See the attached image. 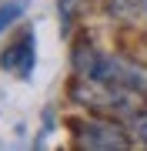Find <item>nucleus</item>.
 Segmentation results:
<instances>
[{"mask_svg": "<svg viewBox=\"0 0 147 151\" xmlns=\"http://www.w3.org/2000/svg\"><path fill=\"white\" fill-rule=\"evenodd\" d=\"M77 67H80V77L117 84V87H127V91H147V67L134 64V60L97 54V50L87 47L84 54H77Z\"/></svg>", "mask_w": 147, "mask_h": 151, "instance_id": "nucleus-1", "label": "nucleus"}, {"mask_svg": "<svg viewBox=\"0 0 147 151\" xmlns=\"http://www.w3.org/2000/svg\"><path fill=\"white\" fill-rule=\"evenodd\" d=\"M74 97L90 108H100L107 114H134L137 111V97L141 91H127V87H117V84H104V81H94V77H80L74 87Z\"/></svg>", "mask_w": 147, "mask_h": 151, "instance_id": "nucleus-2", "label": "nucleus"}, {"mask_svg": "<svg viewBox=\"0 0 147 151\" xmlns=\"http://www.w3.org/2000/svg\"><path fill=\"white\" fill-rule=\"evenodd\" d=\"M80 145L84 148H94V151H114V148H127L131 141L127 134L110 121H87L80 131Z\"/></svg>", "mask_w": 147, "mask_h": 151, "instance_id": "nucleus-3", "label": "nucleus"}, {"mask_svg": "<svg viewBox=\"0 0 147 151\" xmlns=\"http://www.w3.org/2000/svg\"><path fill=\"white\" fill-rule=\"evenodd\" d=\"M37 40H33V30H23L20 37H17V44H10V47L4 50V57H0V67L4 70H17L20 77H30L33 64H37Z\"/></svg>", "mask_w": 147, "mask_h": 151, "instance_id": "nucleus-4", "label": "nucleus"}, {"mask_svg": "<svg viewBox=\"0 0 147 151\" xmlns=\"http://www.w3.org/2000/svg\"><path fill=\"white\" fill-rule=\"evenodd\" d=\"M23 10H27V4H23V0H10V4H0V34L10 27V24H13V20H17V17H20Z\"/></svg>", "mask_w": 147, "mask_h": 151, "instance_id": "nucleus-5", "label": "nucleus"}, {"mask_svg": "<svg viewBox=\"0 0 147 151\" xmlns=\"http://www.w3.org/2000/svg\"><path fill=\"white\" fill-rule=\"evenodd\" d=\"M137 131H141V141H144V145H147V118L141 121V128H137Z\"/></svg>", "mask_w": 147, "mask_h": 151, "instance_id": "nucleus-6", "label": "nucleus"}, {"mask_svg": "<svg viewBox=\"0 0 147 151\" xmlns=\"http://www.w3.org/2000/svg\"><path fill=\"white\" fill-rule=\"evenodd\" d=\"M141 7H144V14H147V0H141Z\"/></svg>", "mask_w": 147, "mask_h": 151, "instance_id": "nucleus-7", "label": "nucleus"}]
</instances>
